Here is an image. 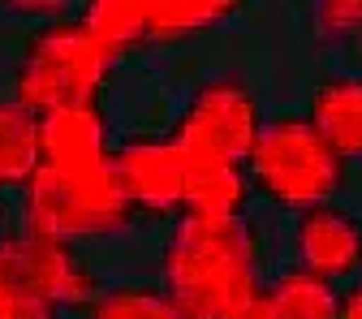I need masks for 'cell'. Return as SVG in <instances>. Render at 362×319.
<instances>
[{"instance_id": "20", "label": "cell", "mask_w": 362, "mask_h": 319, "mask_svg": "<svg viewBox=\"0 0 362 319\" xmlns=\"http://www.w3.org/2000/svg\"><path fill=\"white\" fill-rule=\"evenodd\" d=\"M358 61H362V39H358Z\"/></svg>"}, {"instance_id": "13", "label": "cell", "mask_w": 362, "mask_h": 319, "mask_svg": "<svg viewBox=\"0 0 362 319\" xmlns=\"http://www.w3.org/2000/svg\"><path fill=\"white\" fill-rule=\"evenodd\" d=\"M267 298L276 306V319H341V289L302 267L281 272L267 285Z\"/></svg>"}, {"instance_id": "14", "label": "cell", "mask_w": 362, "mask_h": 319, "mask_svg": "<svg viewBox=\"0 0 362 319\" xmlns=\"http://www.w3.org/2000/svg\"><path fill=\"white\" fill-rule=\"evenodd\" d=\"M238 5H181V0H147V35L143 43H168V39H190L207 35L220 22H229Z\"/></svg>"}, {"instance_id": "5", "label": "cell", "mask_w": 362, "mask_h": 319, "mask_svg": "<svg viewBox=\"0 0 362 319\" xmlns=\"http://www.w3.org/2000/svg\"><path fill=\"white\" fill-rule=\"evenodd\" d=\"M263 129L259 100L242 74H220L194 86L168 139L186 164H246Z\"/></svg>"}, {"instance_id": "4", "label": "cell", "mask_w": 362, "mask_h": 319, "mask_svg": "<svg viewBox=\"0 0 362 319\" xmlns=\"http://www.w3.org/2000/svg\"><path fill=\"white\" fill-rule=\"evenodd\" d=\"M250 186L272 203L293 216L337 203L345 186V160L315 134L306 117H272L263 121L259 139L246 156Z\"/></svg>"}, {"instance_id": "18", "label": "cell", "mask_w": 362, "mask_h": 319, "mask_svg": "<svg viewBox=\"0 0 362 319\" xmlns=\"http://www.w3.org/2000/svg\"><path fill=\"white\" fill-rule=\"evenodd\" d=\"M238 319H276V306H272V298H267V285H263L246 306H242V315H238Z\"/></svg>"}, {"instance_id": "7", "label": "cell", "mask_w": 362, "mask_h": 319, "mask_svg": "<svg viewBox=\"0 0 362 319\" xmlns=\"http://www.w3.org/2000/svg\"><path fill=\"white\" fill-rule=\"evenodd\" d=\"M112 173L125 203L143 216L186 211V160L168 134H129L112 143Z\"/></svg>"}, {"instance_id": "1", "label": "cell", "mask_w": 362, "mask_h": 319, "mask_svg": "<svg viewBox=\"0 0 362 319\" xmlns=\"http://www.w3.org/2000/svg\"><path fill=\"white\" fill-rule=\"evenodd\" d=\"M263 242L246 216H173L160 250V289L181 319H238L263 289Z\"/></svg>"}, {"instance_id": "17", "label": "cell", "mask_w": 362, "mask_h": 319, "mask_svg": "<svg viewBox=\"0 0 362 319\" xmlns=\"http://www.w3.org/2000/svg\"><path fill=\"white\" fill-rule=\"evenodd\" d=\"M310 22L324 39H362V0H324L310 9Z\"/></svg>"}, {"instance_id": "6", "label": "cell", "mask_w": 362, "mask_h": 319, "mask_svg": "<svg viewBox=\"0 0 362 319\" xmlns=\"http://www.w3.org/2000/svg\"><path fill=\"white\" fill-rule=\"evenodd\" d=\"M0 263H5L26 289H35L43 302H52L57 311H82L104 294L100 277L78 259V250L69 242L39 238L30 229L0 233Z\"/></svg>"}, {"instance_id": "11", "label": "cell", "mask_w": 362, "mask_h": 319, "mask_svg": "<svg viewBox=\"0 0 362 319\" xmlns=\"http://www.w3.org/2000/svg\"><path fill=\"white\" fill-rule=\"evenodd\" d=\"M255 186L246 164H186V211L199 216H246Z\"/></svg>"}, {"instance_id": "10", "label": "cell", "mask_w": 362, "mask_h": 319, "mask_svg": "<svg viewBox=\"0 0 362 319\" xmlns=\"http://www.w3.org/2000/svg\"><path fill=\"white\" fill-rule=\"evenodd\" d=\"M315 134L345 160H362V74H332L310 91L306 112Z\"/></svg>"}, {"instance_id": "12", "label": "cell", "mask_w": 362, "mask_h": 319, "mask_svg": "<svg viewBox=\"0 0 362 319\" xmlns=\"http://www.w3.org/2000/svg\"><path fill=\"white\" fill-rule=\"evenodd\" d=\"M39 168V117L18 100H0V190H26Z\"/></svg>"}, {"instance_id": "19", "label": "cell", "mask_w": 362, "mask_h": 319, "mask_svg": "<svg viewBox=\"0 0 362 319\" xmlns=\"http://www.w3.org/2000/svg\"><path fill=\"white\" fill-rule=\"evenodd\" d=\"M341 319H362V281H354L341 294Z\"/></svg>"}, {"instance_id": "9", "label": "cell", "mask_w": 362, "mask_h": 319, "mask_svg": "<svg viewBox=\"0 0 362 319\" xmlns=\"http://www.w3.org/2000/svg\"><path fill=\"white\" fill-rule=\"evenodd\" d=\"M112 156V129L100 104H65L39 117V164H78Z\"/></svg>"}, {"instance_id": "3", "label": "cell", "mask_w": 362, "mask_h": 319, "mask_svg": "<svg viewBox=\"0 0 362 319\" xmlns=\"http://www.w3.org/2000/svg\"><path fill=\"white\" fill-rule=\"evenodd\" d=\"M121 52L90 30L82 18H57L30 30L13 69V100L35 117L65 104H100V91Z\"/></svg>"}, {"instance_id": "2", "label": "cell", "mask_w": 362, "mask_h": 319, "mask_svg": "<svg viewBox=\"0 0 362 319\" xmlns=\"http://www.w3.org/2000/svg\"><path fill=\"white\" fill-rule=\"evenodd\" d=\"M26 229L57 242L112 238L134 224V211L117 186L112 156L78 160V164H39L22 190Z\"/></svg>"}, {"instance_id": "15", "label": "cell", "mask_w": 362, "mask_h": 319, "mask_svg": "<svg viewBox=\"0 0 362 319\" xmlns=\"http://www.w3.org/2000/svg\"><path fill=\"white\" fill-rule=\"evenodd\" d=\"M86 319H181L160 285H117L86 306Z\"/></svg>"}, {"instance_id": "8", "label": "cell", "mask_w": 362, "mask_h": 319, "mask_svg": "<svg viewBox=\"0 0 362 319\" xmlns=\"http://www.w3.org/2000/svg\"><path fill=\"white\" fill-rule=\"evenodd\" d=\"M293 259L302 272L324 277L332 285L341 277H358L362 272V220L341 203L302 211L293 220Z\"/></svg>"}, {"instance_id": "16", "label": "cell", "mask_w": 362, "mask_h": 319, "mask_svg": "<svg viewBox=\"0 0 362 319\" xmlns=\"http://www.w3.org/2000/svg\"><path fill=\"white\" fill-rule=\"evenodd\" d=\"M0 319H61L52 302H43L35 289H26L13 272L0 263Z\"/></svg>"}]
</instances>
